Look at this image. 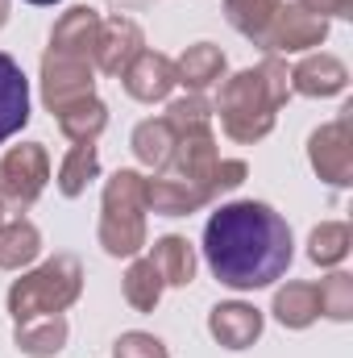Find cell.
I'll list each match as a JSON object with an SVG mask.
<instances>
[{
  "mask_svg": "<svg viewBox=\"0 0 353 358\" xmlns=\"http://www.w3.org/2000/svg\"><path fill=\"white\" fill-rule=\"evenodd\" d=\"M212 196L200 183H191V179H183V176H171V171L146 179V213H158V217H191Z\"/></svg>",
  "mask_w": 353,
  "mask_h": 358,
  "instance_id": "12",
  "label": "cell"
},
{
  "mask_svg": "<svg viewBox=\"0 0 353 358\" xmlns=\"http://www.w3.org/2000/svg\"><path fill=\"white\" fill-rule=\"evenodd\" d=\"M112 358H171V355H167V342H163V338L142 334V329H129V334L117 338Z\"/></svg>",
  "mask_w": 353,
  "mask_h": 358,
  "instance_id": "29",
  "label": "cell"
},
{
  "mask_svg": "<svg viewBox=\"0 0 353 358\" xmlns=\"http://www.w3.org/2000/svg\"><path fill=\"white\" fill-rule=\"evenodd\" d=\"M175 138L179 134L167 117H146V121L133 129V155H137V163L163 171V167L171 163V155H175Z\"/></svg>",
  "mask_w": 353,
  "mask_h": 358,
  "instance_id": "20",
  "label": "cell"
},
{
  "mask_svg": "<svg viewBox=\"0 0 353 358\" xmlns=\"http://www.w3.org/2000/svg\"><path fill=\"white\" fill-rule=\"evenodd\" d=\"M96 238L108 259H137L146 246V176L133 167L112 171L100 200Z\"/></svg>",
  "mask_w": 353,
  "mask_h": 358,
  "instance_id": "3",
  "label": "cell"
},
{
  "mask_svg": "<svg viewBox=\"0 0 353 358\" xmlns=\"http://www.w3.org/2000/svg\"><path fill=\"white\" fill-rule=\"evenodd\" d=\"M175 80L187 92H204L212 84L225 80V50L212 46V42H195L183 50V59L175 63Z\"/></svg>",
  "mask_w": 353,
  "mask_h": 358,
  "instance_id": "17",
  "label": "cell"
},
{
  "mask_svg": "<svg viewBox=\"0 0 353 358\" xmlns=\"http://www.w3.org/2000/svg\"><path fill=\"white\" fill-rule=\"evenodd\" d=\"M84 292V267L75 255H54L42 267L25 271L21 279H13L8 287V313L13 321H29V317H50V313H67Z\"/></svg>",
  "mask_w": 353,
  "mask_h": 358,
  "instance_id": "4",
  "label": "cell"
},
{
  "mask_svg": "<svg viewBox=\"0 0 353 358\" xmlns=\"http://www.w3.org/2000/svg\"><path fill=\"white\" fill-rule=\"evenodd\" d=\"M316 304L329 321H350L353 317V275L333 271L316 283Z\"/></svg>",
  "mask_w": 353,
  "mask_h": 358,
  "instance_id": "27",
  "label": "cell"
},
{
  "mask_svg": "<svg viewBox=\"0 0 353 358\" xmlns=\"http://www.w3.org/2000/svg\"><path fill=\"white\" fill-rule=\"evenodd\" d=\"M38 255H42V234L33 221H25V217L0 221V271L29 267Z\"/></svg>",
  "mask_w": 353,
  "mask_h": 358,
  "instance_id": "18",
  "label": "cell"
},
{
  "mask_svg": "<svg viewBox=\"0 0 353 358\" xmlns=\"http://www.w3.org/2000/svg\"><path fill=\"white\" fill-rule=\"evenodd\" d=\"M54 121L71 142H96L108 125V108H104V100L84 96V100H71V104L54 108Z\"/></svg>",
  "mask_w": 353,
  "mask_h": 358,
  "instance_id": "21",
  "label": "cell"
},
{
  "mask_svg": "<svg viewBox=\"0 0 353 358\" xmlns=\"http://www.w3.org/2000/svg\"><path fill=\"white\" fill-rule=\"evenodd\" d=\"M308 13H316V17H353V0H299Z\"/></svg>",
  "mask_w": 353,
  "mask_h": 358,
  "instance_id": "31",
  "label": "cell"
},
{
  "mask_svg": "<svg viewBox=\"0 0 353 358\" xmlns=\"http://www.w3.org/2000/svg\"><path fill=\"white\" fill-rule=\"evenodd\" d=\"M150 263H154V271L163 275L167 287H187V283L195 279V250H191V242L179 238V234H167V238L154 242Z\"/></svg>",
  "mask_w": 353,
  "mask_h": 358,
  "instance_id": "19",
  "label": "cell"
},
{
  "mask_svg": "<svg viewBox=\"0 0 353 358\" xmlns=\"http://www.w3.org/2000/svg\"><path fill=\"white\" fill-rule=\"evenodd\" d=\"M291 246V225L262 200L220 204L204 225V263L233 292H254L283 279L295 255Z\"/></svg>",
  "mask_w": 353,
  "mask_h": 358,
  "instance_id": "1",
  "label": "cell"
},
{
  "mask_svg": "<svg viewBox=\"0 0 353 358\" xmlns=\"http://www.w3.org/2000/svg\"><path fill=\"white\" fill-rule=\"evenodd\" d=\"M29 125V80L13 55H0V142Z\"/></svg>",
  "mask_w": 353,
  "mask_h": 358,
  "instance_id": "14",
  "label": "cell"
},
{
  "mask_svg": "<svg viewBox=\"0 0 353 358\" xmlns=\"http://www.w3.org/2000/svg\"><path fill=\"white\" fill-rule=\"evenodd\" d=\"M4 21H8V0H0V29H4Z\"/></svg>",
  "mask_w": 353,
  "mask_h": 358,
  "instance_id": "32",
  "label": "cell"
},
{
  "mask_svg": "<svg viewBox=\"0 0 353 358\" xmlns=\"http://www.w3.org/2000/svg\"><path fill=\"white\" fill-rule=\"evenodd\" d=\"M96 63L91 59H75V55H59V50H46L42 55V104L54 113L71 100H84L96 96Z\"/></svg>",
  "mask_w": 353,
  "mask_h": 358,
  "instance_id": "8",
  "label": "cell"
},
{
  "mask_svg": "<svg viewBox=\"0 0 353 358\" xmlns=\"http://www.w3.org/2000/svg\"><path fill=\"white\" fill-rule=\"evenodd\" d=\"M350 246H353L350 225H345V221H324V225H316L312 238H308V259H312L316 267H337V263H345Z\"/></svg>",
  "mask_w": 353,
  "mask_h": 358,
  "instance_id": "25",
  "label": "cell"
},
{
  "mask_svg": "<svg viewBox=\"0 0 353 358\" xmlns=\"http://www.w3.org/2000/svg\"><path fill=\"white\" fill-rule=\"evenodd\" d=\"M121 84H125V92H129L133 100L158 104V100H167L179 84L175 80V59H167V55H158V50H142V55L125 67Z\"/></svg>",
  "mask_w": 353,
  "mask_h": 358,
  "instance_id": "10",
  "label": "cell"
},
{
  "mask_svg": "<svg viewBox=\"0 0 353 358\" xmlns=\"http://www.w3.org/2000/svg\"><path fill=\"white\" fill-rule=\"evenodd\" d=\"M278 4H283V0H225V21H229L237 34H246L250 42H258L266 34V25L274 21Z\"/></svg>",
  "mask_w": 353,
  "mask_h": 358,
  "instance_id": "26",
  "label": "cell"
},
{
  "mask_svg": "<svg viewBox=\"0 0 353 358\" xmlns=\"http://www.w3.org/2000/svg\"><path fill=\"white\" fill-rule=\"evenodd\" d=\"M0 221H4V217H0Z\"/></svg>",
  "mask_w": 353,
  "mask_h": 358,
  "instance_id": "34",
  "label": "cell"
},
{
  "mask_svg": "<svg viewBox=\"0 0 353 358\" xmlns=\"http://www.w3.org/2000/svg\"><path fill=\"white\" fill-rule=\"evenodd\" d=\"M262 313L246 300H225L208 313V334L225 346V350H246L262 338Z\"/></svg>",
  "mask_w": 353,
  "mask_h": 358,
  "instance_id": "11",
  "label": "cell"
},
{
  "mask_svg": "<svg viewBox=\"0 0 353 358\" xmlns=\"http://www.w3.org/2000/svg\"><path fill=\"white\" fill-rule=\"evenodd\" d=\"M353 104L329 125H320L308 138V163L312 171L333 183V187H350L353 183Z\"/></svg>",
  "mask_w": 353,
  "mask_h": 358,
  "instance_id": "6",
  "label": "cell"
},
{
  "mask_svg": "<svg viewBox=\"0 0 353 358\" xmlns=\"http://www.w3.org/2000/svg\"><path fill=\"white\" fill-rule=\"evenodd\" d=\"M125 300L137 308V313H154L158 308V300H163V275L154 271V263L150 259H133L129 263V271H125Z\"/></svg>",
  "mask_w": 353,
  "mask_h": 358,
  "instance_id": "24",
  "label": "cell"
},
{
  "mask_svg": "<svg viewBox=\"0 0 353 358\" xmlns=\"http://www.w3.org/2000/svg\"><path fill=\"white\" fill-rule=\"evenodd\" d=\"M287 96H291V71H287V63L278 55H266L258 67L237 71L233 80L220 84V96H216L220 129L233 142H241V146L262 142L266 134L274 129V117L287 104Z\"/></svg>",
  "mask_w": 353,
  "mask_h": 358,
  "instance_id": "2",
  "label": "cell"
},
{
  "mask_svg": "<svg viewBox=\"0 0 353 358\" xmlns=\"http://www.w3.org/2000/svg\"><path fill=\"white\" fill-rule=\"evenodd\" d=\"M329 38V21L308 13L303 4H278L274 21L266 25V34L258 38L266 55H299V50H312Z\"/></svg>",
  "mask_w": 353,
  "mask_h": 358,
  "instance_id": "7",
  "label": "cell"
},
{
  "mask_svg": "<svg viewBox=\"0 0 353 358\" xmlns=\"http://www.w3.org/2000/svg\"><path fill=\"white\" fill-rule=\"evenodd\" d=\"M345 84H350V67L329 50H316V55H308L291 67V92L312 96V100L337 96V92H345Z\"/></svg>",
  "mask_w": 353,
  "mask_h": 358,
  "instance_id": "13",
  "label": "cell"
},
{
  "mask_svg": "<svg viewBox=\"0 0 353 358\" xmlns=\"http://www.w3.org/2000/svg\"><path fill=\"white\" fill-rule=\"evenodd\" d=\"M96 176H100V150H96V142H75L67 150V159L59 163V192L67 200H75V196L88 192V183Z\"/></svg>",
  "mask_w": 353,
  "mask_h": 358,
  "instance_id": "23",
  "label": "cell"
},
{
  "mask_svg": "<svg viewBox=\"0 0 353 358\" xmlns=\"http://www.w3.org/2000/svg\"><path fill=\"white\" fill-rule=\"evenodd\" d=\"M29 4H59V0H29Z\"/></svg>",
  "mask_w": 353,
  "mask_h": 358,
  "instance_id": "33",
  "label": "cell"
},
{
  "mask_svg": "<svg viewBox=\"0 0 353 358\" xmlns=\"http://www.w3.org/2000/svg\"><path fill=\"white\" fill-rule=\"evenodd\" d=\"M50 179V155L42 142H21L0 155V213H25L46 192Z\"/></svg>",
  "mask_w": 353,
  "mask_h": 358,
  "instance_id": "5",
  "label": "cell"
},
{
  "mask_svg": "<svg viewBox=\"0 0 353 358\" xmlns=\"http://www.w3.org/2000/svg\"><path fill=\"white\" fill-rule=\"evenodd\" d=\"M100 13L88 4H75L67 8L54 29H50V46L46 50H59V55H75V59H91L96 55V34H100Z\"/></svg>",
  "mask_w": 353,
  "mask_h": 358,
  "instance_id": "15",
  "label": "cell"
},
{
  "mask_svg": "<svg viewBox=\"0 0 353 358\" xmlns=\"http://www.w3.org/2000/svg\"><path fill=\"white\" fill-rule=\"evenodd\" d=\"M250 176V167H246V159H220L216 167H212V179H208V187H212V196H220V192H233V187H241Z\"/></svg>",
  "mask_w": 353,
  "mask_h": 358,
  "instance_id": "30",
  "label": "cell"
},
{
  "mask_svg": "<svg viewBox=\"0 0 353 358\" xmlns=\"http://www.w3.org/2000/svg\"><path fill=\"white\" fill-rule=\"evenodd\" d=\"M67 334H71V325H67V317L63 313H50V317H29V321H17V350L29 358H50L59 355L63 346H67Z\"/></svg>",
  "mask_w": 353,
  "mask_h": 358,
  "instance_id": "16",
  "label": "cell"
},
{
  "mask_svg": "<svg viewBox=\"0 0 353 358\" xmlns=\"http://www.w3.org/2000/svg\"><path fill=\"white\" fill-rule=\"evenodd\" d=\"M171 125H175V134H191V129H208L212 125V104L204 100V92H187V96H179L167 104V113H163Z\"/></svg>",
  "mask_w": 353,
  "mask_h": 358,
  "instance_id": "28",
  "label": "cell"
},
{
  "mask_svg": "<svg viewBox=\"0 0 353 358\" xmlns=\"http://www.w3.org/2000/svg\"><path fill=\"white\" fill-rule=\"evenodd\" d=\"M274 321L287 325V329H308L316 317H320V304H316V283H283L274 292Z\"/></svg>",
  "mask_w": 353,
  "mask_h": 358,
  "instance_id": "22",
  "label": "cell"
},
{
  "mask_svg": "<svg viewBox=\"0 0 353 358\" xmlns=\"http://www.w3.org/2000/svg\"><path fill=\"white\" fill-rule=\"evenodd\" d=\"M146 50V38H142V25L133 17H108L100 21V34H96V71L104 76H125V67Z\"/></svg>",
  "mask_w": 353,
  "mask_h": 358,
  "instance_id": "9",
  "label": "cell"
}]
</instances>
